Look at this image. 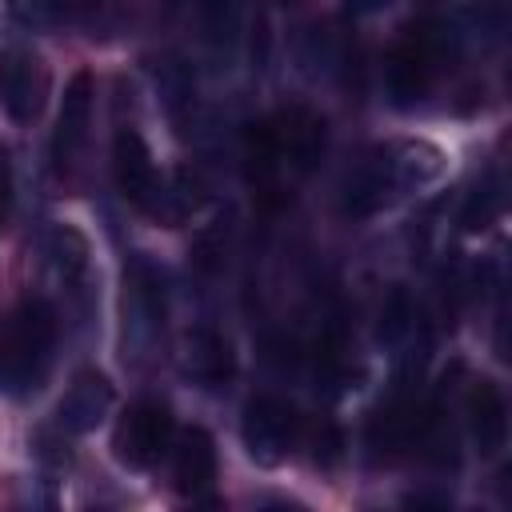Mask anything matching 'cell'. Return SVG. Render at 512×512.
<instances>
[{
  "instance_id": "9a60e30c",
  "label": "cell",
  "mask_w": 512,
  "mask_h": 512,
  "mask_svg": "<svg viewBox=\"0 0 512 512\" xmlns=\"http://www.w3.org/2000/svg\"><path fill=\"white\" fill-rule=\"evenodd\" d=\"M240 16H244L240 0H200V28H204V40L212 52L232 56V48L240 40Z\"/></svg>"
},
{
  "instance_id": "ba28073f",
  "label": "cell",
  "mask_w": 512,
  "mask_h": 512,
  "mask_svg": "<svg viewBox=\"0 0 512 512\" xmlns=\"http://www.w3.org/2000/svg\"><path fill=\"white\" fill-rule=\"evenodd\" d=\"M92 76L88 72H76L64 88V100H60V116H56V132H52V160L56 168H68L84 140H88V128H92Z\"/></svg>"
},
{
  "instance_id": "9c48e42d",
  "label": "cell",
  "mask_w": 512,
  "mask_h": 512,
  "mask_svg": "<svg viewBox=\"0 0 512 512\" xmlns=\"http://www.w3.org/2000/svg\"><path fill=\"white\" fill-rule=\"evenodd\" d=\"M112 400H116L112 380H108L104 372H92V368H88V372H80V376L68 384V392L60 396L56 420H60L64 432L84 436V432H92V428L112 412Z\"/></svg>"
},
{
  "instance_id": "d6986e66",
  "label": "cell",
  "mask_w": 512,
  "mask_h": 512,
  "mask_svg": "<svg viewBox=\"0 0 512 512\" xmlns=\"http://www.w3.org/2000/svg\"><path fill=\"white\" fill-rule=\"evenodd\" d=\"M8 16L28 32H48L64 20V0H8Z\"/></svg>"
},
{
  "instance_id": "2e32d148",
  "label": "cell",
  "mask_w": 512,
  "mask_h": 512,
  "mask_svg": "<svg viewBox=\"0 0 512 512\" xmlns=\"http://www.w3.org/2000/svg\"><path fill=\"white\" fill-rule=\"evenodd\" d=\"M44 248H48L52 268H56L64 280H80V276L88 272V256H92V248H88V236H84L80 228H72V224H56V228L48 232Z\"/></svg>"
},
{
  "instance_id": "6da1fadb",
  "label": "cell",
  "mask_w": 512,
  "mask_h": 512,
  "mask_svg": "<svg viewBox=\"0 0 512 512\" xmlns=\"http://www.w3.org/2000/svg\"><path fill=\"white\" fill-rule=\"evenodd\" d=\"M56 312L48 300H24L0 328V388L28 392L40 384L56 348Z\"/></svg>"
},
{
  "instance_id": "277c9868",
  "label": "cell",
  "mask_w": 512,
  "mask_h": 512,
  "mask_svg": "<svg viewBox=\"0 0 512 512\" xmlns=\"http://www.w3.org/2000/svg\"><path fill=\"white\" fill-rule=\"evenodd\" d=\"M172 432H176V424H172L168 404H160V400H136L120 416V424H116L112 452H116V460L124 468L144 472V468H152L172 448Z\"/></svg>"
},
{
  "instance_id": "8992f818",
  "label": "cell",
  "mask_w": 512,
  "mask_h": 512,
  "mask_svg": "<svg viewBox=\"0 0 512 512\" xmlns=\"http://www.w3.org/2000/svg\"><path fill=\"white\" fill-rule=\"evenodd\" d=\"M48 96V68L28 48H8L0 56V104L16 124H32Z\"/></svg>"
},
{
  "instance_id": "ac0fdd59",
  "label": "cell",
  "mask_w": 512,
  "mask_h": 512,
  "mask_svg": "<svg viewBox=\"0 0 512 512\" xmlns=\"http://www.w3.org/2000/svg\"><path fill=\"white\" fill-rule=\"evenodd\" d=\"M244 160H248V176L252 184H268L280 168V152H276V140H272V128L268 120L260 124H248V136H244Z\"/></svg>"
},
{
  "instance_id": "e0dca14e",
  "label": "cell",
  "mask_w": 512,
  "mask_h": 512,
  "mask_svg": "<svg viewBox=\"0 0 512 512\" xmlns=\"http://www.w3.org/2000/svg\"><path fill=\"white\" fill-rule=\"evenodd\" d=\"M504 216V184L500 180H484L472 188V196L460 208V228L464 232H484Z\"/></svg>"
},
{
  "instance_id": "44dd1931",
  "label": "cell",
  "mask_w": 512,
  "mask_h": 512,
  "mask_svg": "<svg viewBox=\"0 0 512 512\" xmlns=\"http://www.w3.org/2000/svg\"><path fill=\"white\" fill-rule=\"evenodd\" d=\"M8 204H12V164L0 152V220L8 216Z\"/></svg>"
},
{
  "instance_id": "7a4b0ae2",
  "label": "cell",
  "mask_w": 512,
  "mask_h": 512,
  "mask_svg": "<svg viewBox=\"0 0 512 512\" xmlns=\"http://www.w3.org/2000/svg\"><path fill=\"white\" fill-rule=\"evenodd\" d=\"M444 64V32L436 24H416L400 36V44L388 56V92L400 108L428 96Z\"/></svg>"
},
{
  "instance_id": "30bf717a",
  "label": "cell",
  "mask_w": 512,
  "mask_h": 512,
  "mask_svg": "<svg viewBox=\"0 0 512 512\" xmlns=\"http://www.w3.org/2000/svg\"><path fill=\"white\" fill-rule=\"evenodd\" d=\"M380 168L388 172L392 188L396 192H408V188H420V184H432L440 172H444V152L428 140H400V144H388L376 152Z\"/></svg>"
},
{
  "instance_id": "5bb4252c",
  "label": "cell",
  "mask_w": 512,
  "mask_h": 512,
  "mask_svg": "<svg viewBox=\"0 0 512 512\" xmlns=\"http://www.w3.org/2000/svg\"><path fill=\"white\" fill-rule=\"evenodd\" d=\"M392 196H400V192L392 188V180H388V172L380 168L376 156L364 160L356 172H348L344 184H340V208L348 216H372L384 204H392Z\"/></svg>"
},
{
  "instance_id": "7c38bea8",
  "label": "cell",
  "mask_w": 512,
  "mask_h": 512,
  "mask_svg": "<svg viewBox=\"0 0 512 512\" xmlns=\"http://www.w3.org/2000/svg\"><path fill=\"white\" fill-rule=\"evenodd\" d=\"M172 480L184 496H204L216 480V444L204 428H184L172 448Z\"/></svg>"
},
{
  "instance_id": "3957f363",
  "label": "cell",
  "mask_w": 512,
  "mask_h": 512,
  "mask_svg": "<svg viewBox=\"0 0 512 512\" xmlns=\"http://www.w3.org/2000/svg\"><path fill=\"white\" fill-rule=\"evenodd\" d=\"M240 436H244L248 456L256 464L272 468L292 452V444L300 436V412L284 396H272V392L252 396L244 408V420H240Z\"/></svg>"
},
{
  "instance_id": "52a82bcc",
  "label": "cell",
  "mask_w": 512,
  "mask_h": 512,
  "mask_svg": "<svg viewBox=\"0 0 512 512\" xmlns=\"http://www.w3.org/2000/svg\"><path fill=\"white\" fill-rule=\"evenodd\" d=\"M112 176H116V188L128 204H136L140 212H156V200H160V176H156V164H152V152L144 144L140 132L132 128H120L116 132V144H112Z\"/></svg>"
},
{
  "instance_id": "8fae6325",
  "label": "cell",
  "mask_w": 512,
  "mask_h": 512,
  "mask_svg": "<svg viewBox=\"0 0 512 512\" xmlns=\"http://www.w3.org/2000/svg\"><path fill=\"white\" fill-rule=\"evenodd\" d=\"M184 372L204 388H220L236 372V352L216 328L200 324V328H192L184 336Z\"/></svg>"
},
{
  "instance_id": "5b68a950",
  "label": "cell",
  "mask_w": 512,
  "mask_h": 512,
  "mask_svg": "<svg viewBox=\"0 0 512 512\" xmlns=\"http://www.w3.org/2000/svg\"><path fill=\"white\" fill-rule=\"evenodd\" d=\"M280 164L296 168V172H312L324 152H328V120L308 108V104H284L276 108V116L268 120Z\"/></svg>"
},
{
  "instance_id": "4fadbf2b",
  "label": "cell",
  "mask_w": 512,
  "mask_h": 512,
  "mask_svg": "<svg viewBox=\"0 0 512 512\" xmlns=\"http://www.w3.org/2000/svg\"><path fill=\"white\" fill-rule=\"evenodd\" d=\"M468 428H472V440L484 456L504 448V440H508V404H504V392L492 380L472 384V392H468Z\"/></svg>"
},
{
  "instance_id": "7402d4cb",
  "label": "cell",
  "mask_w": 512,
  "mask_h": 512,
  "mask_svg": "<svg viewBox=\"0 0 512 512\" xmlns=\"http://www.w3.org/2000/svg\"><path fill=\"white\" fill-rule=\"evenodd\" d=\"M348 4H352L356 12H380V8L388 4V0H348Z\"/></svg>"
},
{
  "instance_id": "ffe728a7",
  "label": "cell",
  "mask_w": 512,
  "mask_h": 512,
  "mask_svg": "<svg viewBox=\"0 0 512 512\" xmlns=\"http://www.w3.org/2000/svg\"><path fill=\"white\" fill-rule=\"evenodd\" d=\"M412 296L404 292V288H392L388 292V300H384V308H380V328H376V336L384 340V344H396L408 328H412Z\"/></svg>"
}]
</instances>
